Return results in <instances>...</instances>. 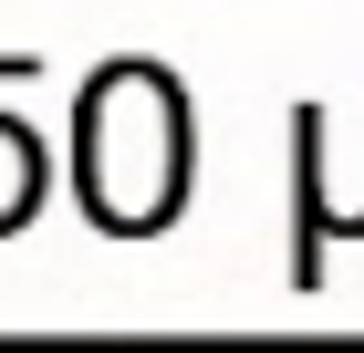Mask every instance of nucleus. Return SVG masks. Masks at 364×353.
Listing matches in <instances>:
<instances>
[{"instance_id":"1","label":"nucleus","mask_w":364,"mask_h":353,"mask_svg":"<svg viewBox=\"0 0 364 353\" xmlns=\"http://www.w3.org/2000/svg\"><path fill=\"white\" fill-rule=\"evenodd\" d=\"M84 177L105 188L114 218H156L177 188V104L146 73L105 83V104L84 114Z\"/></svg>"}]
</instances>
